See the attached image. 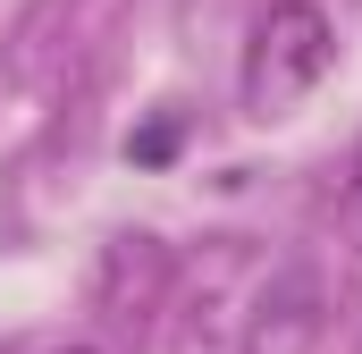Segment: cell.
<instances>
[{"instance_id": "1", "label": "cell", "mask_w": 362, "mask_h": 354, "mask_svg": "<svg viewBox=\"0 0 362 354\" xmlns=\"http://www.w3.org/2000/svg\"><path fill=\"white\" fill-rule=\"evenodd\" d=\"M329 59H337L329 17L312 0H270L253 17V42H245V110L253 118H278L286 101H303L329 76Z\"/></svg>"}, {"instance_id": "2", "label": "cell", "mask_w": 362, "mask_h": 354, "mask_svg": "<svg viewBox=\"0 0 362 354\" xmlns=\"http://www.w3.org/2000/svg\"><path fill=\"white\" fill-rule=\"evenodd\" d=\"M169 152H177V118H152V127L127 144V161H144V169H152V161H169Z\"/></svg>"}, {"instance_id": "3", "label": "cell", "mask_w": 362, "mask_h": 354, "mask_svg": "<svg viewBox=\"0 0 362 354\" xmlns=\"http://www.w3.org/2000/svg\"><path fill=\"white\" fill-rule=\"evenodd\" d=\"M346 228L362 236V152H354V169H346Z\"/></svg>"}]
</instances>
